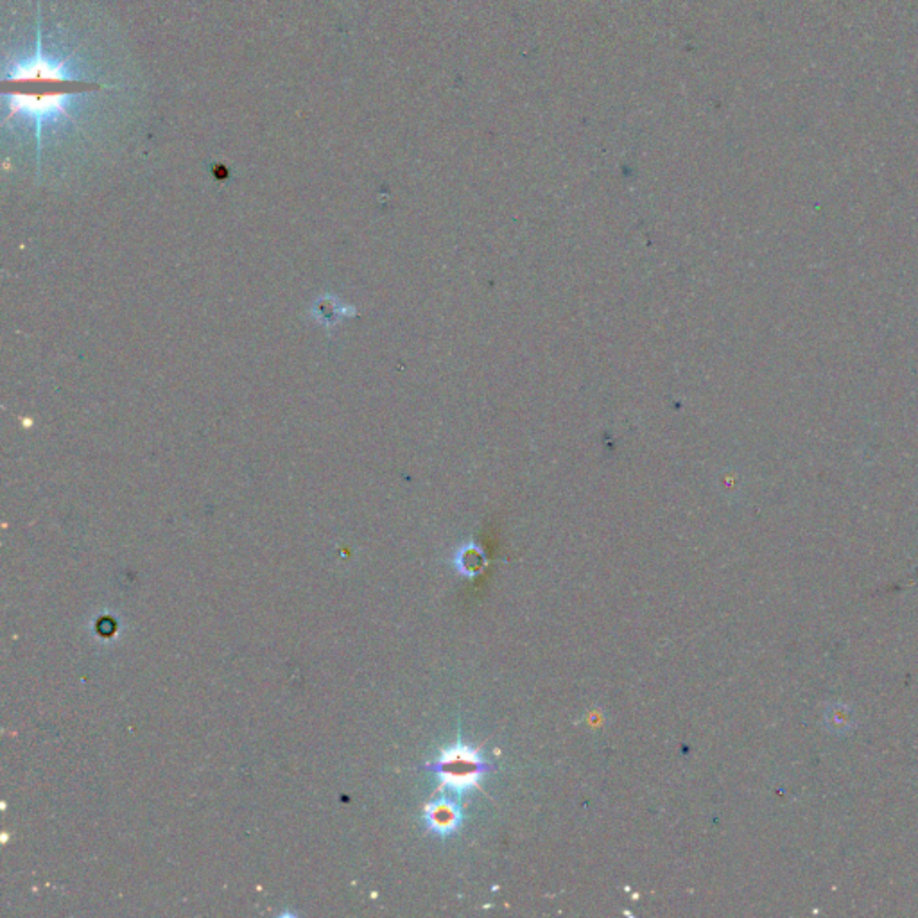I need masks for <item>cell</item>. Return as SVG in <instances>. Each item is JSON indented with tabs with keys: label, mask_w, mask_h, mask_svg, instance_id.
Masks as SVG:
<instances>
[{
	"label": "cell",
	"mask_w": 918,
	"mask_h": 918,
	"mask_svg": "<svg viewBox=\"0 0 918 918\" xmlns=\"http://www.w3.org/2000/svg\"><path fill=\"white\" fill-rule=\"evenodd\" d=\"M459 822H461V813L452 802L443 800V802H436L433 806L427 807V823L433 831L449 834L458 827Z\"/></svg>",
	"instance_id": "cell-4"
},
{
	"label": "cell",
	"mask_w": 918,
	"mask_h": 918,
	"mask_svg": "<svg viewBox=\"0 0 918 918\" xmlns=\"http://www.w3.org/2000/svg\"><path fill=\"white\" fill-rule=\"evenodd\" d=\"M434 770L454 788H468L476 784V780L488 770V766L485 761H481L476 752L458 748L445 755L442 761L434 766Z\"/></svg>",
	"instance_id": "cell-3"
},
{
	"label": "cell",
	"mask_w": 918,
	"mask_h": 918,
	"mask_svg": "<svg viewBox=\"0 0 918 918\" xmlns=\"http://www.w3.org/2000/svg\"><path fill=\"white\" fill-rule=\"evenodd\" d=\"M69 61H54L47 58L42 49V27L38 18V40H36V56L29 58L24 63L9 70L4 78L9 85H79L78 79L67 69Z\"/></svg>",
	"instance_id": "cell-2"
},
{
	"label": "cell",
	"mask_w": 918,
	"mask_h": 918,
	"mask_svg": "<svg viewBox=\"0 0 918 918\" xmlns=\"http://www.w3.org/2000/svg\"><path fill=\"white\" fill-rule=\"evenodd\" d=\"M76 90H56V92H13L6 96L8 103V119L11 117H27L33 119L38 133V142H42V130L47 122H56L69 117L72 97Z\"/></svg>",
	"instance_id": "cell-1"
},
{
	"label": "cell",
	"mask_w": 918,
	"mask_h": 918,
	"mask_svg": "<svg viewBox=\"0 0 918 918\" xmlns=\"http://www.w3.org/2000/svg\"><path fill=\"white\" fill-rule=\"evenodd\" d=\"M825 721L829 723V728L834 732L847 734L852 730V725H854V714L845 705H832V707H829L827 714H825Z\"/></svg>",
	"instance_id": "cell-5"
}]
</instances>
